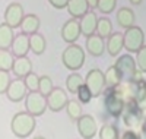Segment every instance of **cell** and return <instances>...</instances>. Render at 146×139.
Instances as JSON below:
<instances>
[{
    "label": "cell",
    "mask_w": 146,
    "mask_h": 139,
    "mask_svg": "<svg viewBox=\"0 0 146 139\" xmlns=\"http://www.w3.org/2000/svg\"><path fill=\"white\" fill-rule=\"evenodd\" d=\"M62 61H63L66 69L73 70V72L79 70L85 65V51H83V48L76 43L67 44V47L62 53Z\"/></svg>",
    "instance_id": "3"
},
{
    "label": "cell",
    "mask_w": 146,
    "mask_h": 139,
    "mask_svg": "<svg viewBox=\"0 0 146 139\" xmlns=\"http://www.w3.org/2000/svg\"><path fill=\"white\" fill-rule=\"evenodd\" d=\"M131 90H133V98L137 101L140 108L145 111L146 110V79L143 78H136L131 81Z\"/></svg>",
    "instance_id": "16"
},
{
    "label": "cell",
    "mask_w": 146,
    "mask_h": 139,
    "mask_svg": "<svg viewBox=\"0 0 146 139\" xmlns=\"http://www.w3.org/2000/svg\"><path fill=\"white\" fill-rule=\"evenodd\" d=\"M121 138H124V139H127V138H133V139H137V138H140V135L137 133V132H135L133 129H129V130H126L123 135H121Z\"/></svg>",
    "instance_id": "38"
},
{
    "label": "cell",
    "mask_w": 146,
    "mask_h": 139,
    "mask_svg": "<svg viewBox=\"0 0 146 139\" xmlns=\"http://www.w3.org/2000/svg\"><path fill=\"white\" fill-rule=\"evenodd\" d=\"M145 45V32L140 27L133 25L124 32V48L129 53H137Z\"/></svg>",
    "instance_id": "6"
},
{
    "label": "cell",
    "mask_w": 146,
    "mask_h": 139,
    "mask_svg": "<svg viewBox=\"0 0 146 139\" xmlns=\"http://www.w3.org/2000/svg\"><path fill=\"white\" fill-rule=\"evenodd\" d=\"M115 18H117V23L123 29L131 28L133 25H135V22H136L135 12H133L130 7H121V9H118Z\"/></svg>",
    "instance_id": "20"
},
{
    "label": "cell",
    "mask_w": 146,
    "mask_h": 139,
    "mask_svg": "<svg viewBox=\"0 0 146 139\" xmlns=\"http://www.w3.org/2000/svg\"><path fill=\"white\" fill-rule=\"evenodd\" d=\"M115 66L120 70L123 81H133L137 78V63L136 59L131 54H123L120 56L115 61Z\"/></svg>",
    "instance_id": "7"
},
{
    "label": "cell",
    "mask_w": 146,
    "mask_h": 139,
    "mask_svg": "<svg viewBox=\"0 0 146 139\" xmlns=\"http://www.w3.org/2000/svg\"><path fill=\"white\" fill-rule=\"evenodd\" d=\"M29 50H31L29 35L28 34H23V32H21L19 35H16L13 44H12V51H13V54L16 57H23V56L28 54Z\"/></svg>",
    "instance_id": "18"
},
{
    "label": "cell",
    "mask_w": 146,
    "mask_h": 139,
    "mask_svg": "<svg viewBox=\"0 0 146 139\" xmlns=\"http://www.w3.org/2000/svg\"><path fill=\"white\" fill-rule=\"evenodd\" d=\"M36 126L35 116L31 114L29 111H21L12 117L10 129L16 138H28Z\"/></svg>",
    "instance_id": "2"
},
{
    "label": "cell",
    "mask_w": 146,
    "mask_h": 139,
    "mask_svg": "<svg viewBox=\"0 0 146 139\" xmlns=\"http://www.w3.org/2000/svg\"><path fill=\"white\" fill-rule=\"evenodd\" d=\"M29 90L22 78H16L15 81H12L9 90L6 91V97L12 101V103H19V101L25 100L28 95Z\"/></svg>",
    "instance_id": "13"
},
{
    "label": "cell",
    "mask_w": 146,
    "mask_h": 139,
    "mask_svg": "<svg viewBox=\"0 0 146 139\" xmlns=\"http://www.w3.org/2000/svg\"><path fill=\"white\" fill-rule=\"evenodd\" d=\"M115 6H117V0H98V6H96V9H98L101 13H104V15H110V13L114 12Z\"/></svg>",
    "instance_id": "32"
},
{
    "label": "cell",
    "mask_w": 146,
    "mask_h": 139,
    "mask_svg": "<svg viewBox=\"0 0 146 139\" xmlns=\"http://www.w3.org/2000/svg\"><path fill=\"white\" fill-rule=\"evenodd\" d=\"M80 29H82V35L83 37H89L96 34V25H98V16L94 12V9H91L88 13H85L80 19Z\"/></svg>",
    "instance_id": "15"
},
{
    "label": "cell",
    "mask_w": 146,
    "mask_h": 139,
    "mask_svg": "<svg viewBox=\"0 0 146 139\" xmlns=\"http://www.w3.org/2000/svg\"><path fill=\"white\" fill-rule=\"evenodd\" d=\"M23 18H25V12L21 3H10L5 9V22L12 28H21Z\"/></svg>",
    "instance_id": "11"
},
{
    "label": "cell",
    "mask_w": 146,
    "mask_h": 139,
    "mask_svg": "<svg viewBox=\"0 0 146 139\" xmlns=\"http://www.w3.org/2000/svg\"><path fill=\"white\" fill-rule=\"evenodd\" d=\"M91 10L88 0H69L67 5V12L70 13L72 18L75 19H80L85 13H88Z\"/></svg>",
    "instance_id": "19"
},
{
    "label": "cell",
    "mask_w": 146,
    "mask_h": 139,
    "mask_svg": "<svg viewBox=\"0 0 146 139\" xmlns=\"http://www.w3.org/2000/svg\"><path fill=\"white\" fill-rule=\"evenodd\" d=\"M80 35H82V29H80L79 19L72 18V19L64 22L63 28H62V38H63L64 43H67V44L76 43Z\"/></svg>",
    "instance_id": "12"
},
{
    "label": "cell",
    "mask_w": 146,
    "mask_h": 139,
    "mask_svg": "<svg viewBox=\"0 0 146 139\" xmlns=\"http://www.w3.org/2000/svg\"><path fill=\"white\" fill-rule=\"evenodd\" d=\"M15 28H12L5 21L0 25V48H12V44L15 41Z\"/></svg>",
    "instance_id": "23"
},
{
    "label": "cell",
    "mask_w": 146,
    "mask_h": 139,
    "mask_svg": "<svg viewBox=\"0 0 146 139\" xmlns=\"http://www.w3.org/2000/svg\"><path fill=\"white\" fill-rule=\"evenodd\" d=\"M98 136L101 139H117L120 136V133H118V129L115 128V126L104 124L102 128L100 129V132H98Z\"/></svg>",
    "instance_id": "30"
},
{
    "label": "cell",
    "mask_w": 146,
    "mask_h": 139,
    "mask_svg": "<svg viewBox=\"0 0 146 139\" xmlns=\"http://www.w3.org/2000/svg\"><path fill=\"white\" fill-rule=\"evenodd\" d=\"M76 95H78V100L80 101L82 104H88L89 101L94 98V95H92V91L89 90V86H88L86 84H85V82H83V84L79 86V90H78Z\"/></svg>",
    "instance_id": "31"
},
{
    "label": "cell",
    "mask_w": 146,
    "mask_h": 139,
    "mask_svg": "<svg viewBox=\"0 0 146 139\" xmlns=\"http://www.w3.org/2000/svg\"><path fill=\"white\" fill-rule=\"evenodd\" d=\"M105 38H102L101 35L94 34L86 37V43H85V47H86V51L94 56V57H100L104 54V51L107 50V43L104 41Z\"/></svg>",
    "instance_id": "14"
},
{
    "label": "cell",
    "mask_w": 146,
    "mask_h": 139,
    "mask_svg": "<svg viewBox=\"0 0 146 139\" xmlns=\"http://www.w3.org/2000/svg\"><path fill=\"white\" fill-rule=\"evenodd\" d=\"M85 84L89 86V90L92 91V95L94 97H100L104 92L105 86H107L105 73H102V70H100V69H91L86 73Z\"/></svg>",
    "instance_id": "8"
},
{
    "label": "cell",
    "mask_w": 146,
    "mask_h": 139,
    "mask_svg": "<svg viewBox=\"0 0 146 139\" xmlns=\"http://www.w3.org/2000/svg\"><path fill=\"white\" fill-rule=\"evenodd\" d=\"M82 103L79 100H69L67 101V106H66V111H67V116L70 120L76 122L80 116H82Z\"/></svg>",
    "instance_id": "28"
},
{
    "label": "cell",
    "mask_w": 146,
    "mask_h": 139,
    "mask_svg": "<svg viewBox=\"0 0 146 139\" xmlns=\"http://www.w3.org/2000/svg\"><path fill=\"white\" fill-rule=\"evenodd\" d=\"M105 82L107 86H117L123 82V76H121L120 70L117 69V66H110L105 72Z\"/></svg>",
    "instance_id": "26"
},
{
    "label": "cell",
    "mask_w": 146,
    "mask_h": 139,
    "mask_svg": "<svg viewBox=\"0 0 146 139\" xmlns=\"http://www.w3.org/2000/svg\"><path fill=\"white\" fill-rule=\"evenodd\" d=\"M25 108L35 117L44 114V111L48 108L47 95H44L40 91H29L25 98Z\"/></svg>",
    "instance_id": "5"
},
{
    "label": "cell",
    "mask_w": 146,
    "mask_h": 139,
    "mask_svg": "<svg viewBox=\"0 0 146 139\" xmlns=\"http://www.w3.org/2000/svg\"><path fill=\"white\" fill-rule=\"evenodd\" d=\"M29 45H31V50H32L34 54L41 56L45 51V48H47V41L44 38V35H41L40 32H36V34L29 35Z\"/></svg>",
    "instance_id": "24"
},
{
    "label": "cell",
    "mask_w": 146,
    "mask_h": 139,
    "mask_svg": "<svg viewBox=\"0 0 146 139\" xmlns=\"http://www.w3.org/2000/svg\"><path fill=\"white\" fill-rule=\"evenodd\" d=\"M53 90H54V85H53L51 78L47 76V75L40 76V92H42L44 95H48Z\"/></svg>",
    "instance_id": "34"
},
{
    "label": "cell",
    "mask_w": 146,
    "mask_h": 139,
    "mask_svg": "<svg viewBox=\"0 0 146 139\" xmlns=\"http://www.w3.org/2000/svg\"><path fill=\"white\" fill-rule=\"evenodd\" d=\"M96 34L101 35L102 38H108L113 34V23L108 18L101 16L98 18V25H96Z\"/></svg>",
    "instance_id": "29"
},
{
    "label": "cell",
    "mask_w": 146,
    "mask_h": 139,
    "mask_svg": "<svg viewBox=\"0 0 146 139\" xmlns=\"http://www.w3.org/2000/svg\"><path fill=\"white\" fill-rule=\"evenodd\" d=\"M47 101H48V108H50L53 113L62 111L63 108H66L67 106V92L63 90V88L54 86V90L47 95Z\"/></svg>",
    "instance_id": "10"
},
{
    "label": "cell",
    "mask_w": 146,
    "mask_h": 139,
    "mask_svg": "<svg viewBox=\"0 0 146 139\" xmlns=\"http://www.w3.org/2000/svg\"><path fill=\"white\" fill-rule=\"evenodd\" d=\"M140 129H142V135L146 136V116L142 119V123H140Z\"/></svg>",
    "instance_id": "39"
},
{
    "label": "cell",
    "mask_w": 146,
    "mask_h": 139,
    "mask_svg": "<svg viewBox=\"0 0 146 139\" xmlns=\"http://www.w3.org/2000/svg\"><path fill=\"white\" fill-rule=\"evenodd\" d=\"M13 75L16 78H25L28 73L32 72V61L27 57V56H23V57H16L15 60V65H13Z\"/></svg>",
    "instance_id": "22"
},
{
    "label": "cell",
    "mask_w": 146,
    "mask_h": 139,
    "mask_svg": "<svg viewBox=\"0 0 146 139\" xmlns=\"http://www.w3.org/2000/svg\"><path fill=\"white\" fill-rule=\"evenodd\" d=\"M40 25H41V21L38 16L34 13H28V15H25V18H23V21L21 23V32L28 34V35L36 34L40 29Z\"/></svg>",
    "instance_id": "21"
},
{
    "label": "cell",
    "mask_w": 146,
    "mask_h": 139,
    "mask_svg": "<svg viewBox=\"0 0 146 139\" xmlns=\"http://www.w3.org/2000/svg\"><path fill=\"white\" fill-rule=\"evenodd\" d=\"M23 81H25L29 91H40V76L35 72L28 73L27 76L23 78Z\"/></svg>",
    "instance_id": "33"
},
{
    "label": "cell",
    "mask_w": 146,
    "mask_h": 139,
    "mask_svg": "<svg viewBox=\"0 0 146 139\" xmlns=\"http://www.w3.org/2000/svg\"><path fill=\"white\" fill-rule=\"evenodd\" d=\"M123 122L126 126H129L130 129L136 128L137 124L142 123V119L145 117L143 116V110L140 108V106L137 104V101L133 98V97H129L126 98V106H124V111H123Z\"/></svg>",
    "instance_id": "4"
},
{
    "label": "cell",
    "mask_w": 146,
    "mask_h": 139,
    "mask_svg": "<svg viewBox=\"0 0 146 139\" xmlns=\"http://www.w3.org/2000/svg\"><path fill=\"white\" fill-rule=\"evenodd\" d=\"M16 56L13 54V51H9V48H0V70H12L15 65Z\"/></svg>",
    "instance_id": "25"
},
{
    "label": "cell",
    "mask_w": 146,
    "mask_h": 139,
    "mask_svg": "<svg viewBox=\"0 0 146 139\" xmlns=\"http://www.w3.org/2000/svg\"><path fill=\"white\" fill-rule=\"evenodd\" d=\"M123 48H124V34L113 32L107 38V51H108V54L111 57L118 56Z\"/></svg>",
    "instance_id": "17"
},
{
    "label": "cell",
    "mask_w": 146,
    "mask_h": 139,
    "mask_svg": "<svg viewBox=\"0 0 146 139\" xmlns=\"http://www.w3.org/2000/svg\"><path fill=\"white\" fill-rule=\"evenodd\" d=\"M88 3H89L91 9H96V6H98V0H88Z\"/></svg>",
    "instance_id": "40"
},
{
    "label": "cell",
    "mask_w": 146,
    "mask_h": 139,
    "mask_svg": "<svg viewBox=\"0 0 146 139\" xmlns=\"http://www.w3.org/2000/svg\"><path fill=\"white\" fill-rule=\"evenodd\" d=\"M76 126H78L79 135L82 138H86V139L95 138L96 132H98V124H96V120L91 114H82L76 120Z\"/></svg>",
    "instance_id": "9"
},
{
    "label": "cell",
    "mask_w": 146,
    "mask_h": 139,
    "mask_svg": "<svg viewBox=\"0 0 146 139\" xmlns=\"http://www.w3.org/2000/svg\"><path fill=\"white\" fill-rule=\"evenodd\" d=\"M48 3L54 9H64L69 5V0H48Z\"/></svg>",
    "instance_id": "37"
},
{
    "label": "cell",
    "mask_w": 146,
    "mask_h": 139,
    "mask_svg": "<svg viewBox=\"0 0 146 139\" xmlns=\"http://www.w3.org/2000/svg\"><path fill=\"white\" fill-rule=\"evenodd\" d=\"M12 84V79H10V75L9 72L6 70H0V91L3 94H6V91L9 90V86Z\"/></svg>",
    "instance_id": "36"
},
{
    "label": "cell",
    "mask_w": 146,
    "mask_h": 139,
    "mask_svg": "<svg viewBox=\"0 0 146 139\" xmlns=\"http://www.w3.org/2000/svg\"><path fill=\"white\" fill-rule=\"evenodd\" d=\"M129 2H130V3L133 5V6H139V5H140V3L143 2V0H129Z\"/></svg>",
    "instance_id": "41"
},
{
    "label": "cell",
    "mask_w": 146,
    "mask_h": 139,
    "mask_svg": "<svg viewBox=\"0 0 146 139\" xmlns=\"http://www.w3.org/2000/svg\"><path fill=\"white\" fill-rule=\"evenodd\" d=\"M85 82V79L80 76V73L78 72H73L70 73L69 76L66 78V86H67V91L70 94H76L78 90H79V86Z\"/></svg>",
    "instance_id": "27"
},
{
    "label": "cell",
    "mask_w": 146,
    "mask_h": 139,
    "mask_svg": "<svg viewBox=\"0 0 146 139\" xmlns=\"http://www.w3.org/2000/svg\"><path fill=\"white\" fill-rule=\"evenodd\" d=\"M102 97H104L105 110L108 111L110 116L117 119L123 114L126 106V97L123 92V88H121V84L117 86H105Z\"/></svg>",
    "instance_id": "1"
},
{
    "label": "cell",
    "mask_w": 146,
    "mask_h": 139,
    "mask_svg": "<svg viewBox=\"0 0 146 139\" xmlns=\"http://www.w3.org/2000/svg\"><path fill=\"white\" fill-rule=\"evenodd\" d=\"M136 63L142 73H146V44L136 53Z\"/></svg>",
    "instance_id": "35"
}]
</instances>
